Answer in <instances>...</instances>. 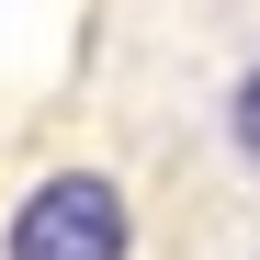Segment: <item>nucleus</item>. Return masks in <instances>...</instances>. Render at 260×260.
Masks as SVG:
<instances>
[{"label": "nucleus", "instance_id": "f257e3e1", "mask_svg": "<svg viewBox=\"0 0 260 260\" xmlns=\"http://www.w3.org/2000/svg\"><path fill=\"white\" fill-rule=\"evenodd\" d=\"M147 204L113 158H46L0 204V260H136Z\"/></svg>", "mask_w": 260, "mask_h": 260}, {"label": "nucleus", "instance_id": "f03ea898", "mask_svg": "<svg viewBox=\"0 0 260 260\" xmlns=\"http://www.w3.org/2000/svg\"><path fill=\"white\" fill-rule=\"evenodd\" d=\"M215 147H226V170L260 192V46H238L226 79H215Z\"/></svg>", "mask_w": 260, "mask_h": 260}]
</instances>
